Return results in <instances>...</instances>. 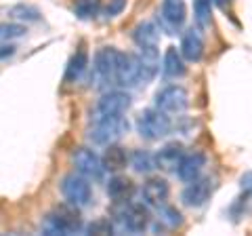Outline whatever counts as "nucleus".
<instances>
[{
	"label": "nucleus",
	"instance_id": "nucleus-1",
	"mask_svg": "<svg viewBox=\"0 0 252 236\" xmlns=\"http://www.w3.org/2000/svg\"><path fill=\"white\" fill-rule=\"evenodd\" d=\"M40 230L46 236H69L82 230V217L80 211L74 204H61V207H55L51 213H46L42 217Z\"/></svg>",
	"mask_w": 252,
	"mask_h": 236
},
{
	"label": "nucleus",
	"instance_id": "nucleus-2",
	"mask_svg": "<svg viewBox=\"0 0 252 236\" xmlns=\"http://www.w3.org/2000/svg\"><path fill=\"white\" fill-rule=\"evenodd\" d=\"M130 124L124 116H105V118H97L93 120L89 127V141L94 146H109L116 144L118 139H122L128 133Z\"/></svg>",
	"mask_w": 252,
	"mask_h": 236
},
{
	"label": "nucleus",
	"instance_id": "nucleus-3",
	"mask_svg": "<svg viewBox=\"0 0 252 236\" xmlns=\"http://www.w3.org/2000/svg\"><path fill=\"white\" fill-rule=\"evenodd\" d=\"M120 51L114 46H101L93 57V74L91 82L94 89L107 91L112 84H116V66Z\"/></svg>",
	"mask_w": 252,
	"mask_h": 236
},
{
	"label": "nucleus",
	"instance_id": "nucleus-4",
	"mask_svg": "<svg viewBox=\"0 0 252 236\" xmlns=\"http://www.w3.org/2000/svg\"><path fill=\"white\" fill-rule=\"evenodd\" d=\"M172 129L170 118L158 108H147L137 116V133L147 141H158L166 137Z\"/></svg>",
	"mask_w": 252,
	"mask_h": 236
},
{
	"label": "nucleus",
	"instance_id": "nucleus-5",
	"mask_svg": "<svg viewBox=\"0 0 252 236\" xmlns=\"http://www.w3.org/2000/svg\"><path fill=\"white\" fill-rule=\"evenodd\" d=\"M59 188H61V194H63V198H65V202L74 204L78 209L86 207V204L93 200L91 179L84 177L82 173H78V171L67 173V175L61 179Z\"/></svg>",
	"mask_w": 252,
	"mask_h": 236
},
{
	"label": "nucleus",
	"instance_id": "nucleus-6",
	"mask_svg": "<svg viewBox=\"0 0 252 236\" xmlns=\"http://www.w3.org/2000/svg\"><path fill=\"white\" fill-rule=\"evenodd\" d=\"M120 207L116 209L118 213V222L122 224V228L126 232H132V234H139V232H145L152 217H149V211L143 202H118Z\"/></svg>",
	"mask_w": 252,
	"mask_h": 236
},
{
	"label": "nucleus",
	"instance_id": "nucleus-7",
	"mask_svg": "<svg viewBox=\"0 0 252 236\" xmlns=\"http://www.w3.org/2000/svg\"><path fill=\"white\" fill-rule=\"evenodd\" d=\"M132 99L126 91L122 89H114V91H105L103 95L99 97V101L94 104L93 110V120L97 118H105V116H124L130 110Z\"/></svg>",
	"mask_w": 252,
	"mask_h": 236
},
{
	"label": "nucleus",
	"instance_id": "nucleus-8",
	"mask_svg": "<svg viewBox=\"0 0 252 236\" xmlns=\"http://www.w3.org/2000/svg\"><path fill=\"white\" fill-rule=\"evenodd\" d=\"M156 108L164 114H181L189 106V93L179 84H168L156 93Z\"/></svg>",
	"mask_w": 252,
	"mask_h": 236
},
{
	"label": "nucleus",
	"instance_id": "nucleus-9",
	"mask_svg": "<svg viewBox=\"0 0 252 236\" xmlns=\"http://www.w3.org/2000/svg\"><path fill=\"white\" fill-rule=\"evenodd\" d=\"M187 19V6L183 0H164L158 11V21H160V30L166 34H177L181 28L185 26Z\"/></svg>",
	"mask_w": 252,
	"mask_h": 236
},
{
	"label": "nucleus",
	"instance_id": "nucleus-10",
	"mask_svg": "<svg viewBox=\"0 0 252 236\" xmlns=\"http://www.w3.org/2000/svg\"><path fill=\"white\" fill-rule=\"evenodd\" d=\"M72 164H74V169L78 173H82L84 177H89L93 179V182H97V179L103 177V160H101V156L91 150V148H74V152H72Z\"/></svg>",
	"mask_w": 252,
	"mask_h": 236
},
{
	"label": "nucleus",
	"instance_id": "nucleus-11",
	"mask_svg": "<svg viewBox=\"0 0 252 236\" xmlns=\"http://www.w3.org/2000/svg\"><path fill=\"white\" fill-rule=\"evenodd\" d=\"M141 82V68L139 59L132 53H122L118 55V66H116V84L122 89H130Z\"/></svg>",
	"mask_w": 252,
	"mask_h": 236
},
{
	"label": "nucleus",
	"instance_id": "nucleus-12",
	"mask_svg": "<svg viewBox=\"0 0 252 236\" xmlns=\"http://www.w3.org/2000/svg\"><path fill=\"white\" fill-rule=\"evenodd\" d=\"M212 190H215V184H212L210 177H198L185 186L183 194H181V200L191 209H200L210 200Z\"/></svg>",
	"mask_w": 252,
	"mask_h": 236
},
{
	"label": "nucleus",
	"instance_id": "nucleus-13",
	"mask_svg": "<svg viewBox=\"0 0 252 236\" xmlns=\"http://www.w3.org/2000/svg\"><path fill=\"white\" fill-rule=\"evenodd\" d=\"M204 167H206V156L202 152H191V154H185L183 158H181L175 173L183 184H189V182H193V179L200 177Z\"/></svg>",
	"mask_w": 252,
	"mask_h": 236
},
{
	"label": "nucleus",
	"instance_id": "nucleus-14",
	"mask_svg": "<svg viewBox=\"0 0 252 236\" xmlns=\"http://www.w3.org/2000/svg\"><path fill=\"white\" fill-rule=\"evenodd\" d=\"M168 194H170V186L166 179H162V177H149L147 182H143V186H141V196H143L145 204L160 207V204L166 202Z\"/></svg>",
	"mask_w": 252,
	"mask_h": 236
},
{
	"label": "nucleus",
	"instance_id": "nucleus-15",
	"mask_svg": "<svg viewBox=\"0 0 252 236\" xmlns=\"http://www.w3.org/2000/svg\"><path fill=\"white\" fill-rule=\"evenodd\" d=\"M137 59H139V68H141V82L154 80L156 74L162 70L158 46H145V49H139Z\"/></svg>",
	"mask_w": 252,
	"mask_h": 236
},
{
	"label": "nucleus",
	"instance_id": "nucleus-16",
	"mask_svg": "<svg viewBox=\"0 0 252 236\" xmlns=\"http://www.w3.org/2000/svg\"><path fill=\"white\" fill-rule=\"evenodd\" d=\"M162 74L170 78V80H177V78H183L187 74V66H185V57L181 49L177 46H168L166 53L162 57Z\"/></svg>",
	"mask_w": 252,
	"mask_h": 236
},
{
	"label": "nucleus",
	"instance_id": "nucleus-17",
	"mask_svg": "<svg viewBox=\"0 0 252 236\" xmlns=\"http://www.w3.org/2000/svg\"><path fill=\"white\" fill-rule=\"evenodd\" d=\"M185 156V148L179 141H170V144L162 146L156 154V164L162 171H177L181 158Z\"/></svg>",
	"mask_w": 252,
	"mask_h": 236
},
{
	"label": "nucleus",
	"instance_id": "nucleus-18",
	"mask_svg": "<svg viewBox=\"0 0 252 236\" xmlns=\"http://www.w3.org/2000/svg\"><path fill=\"white\" fill-rule=\"evenodd\" d=\"M181 53H183L185 61H191V64H198L204 57V38L200 34V30H187L181 38Z\"/></svg>",
	"mask_w": 252,
	"mask_h": 236
},
{
	"label": "nucleus",
	"instance_id": "nucleus-19",
	"mask_svg": "<svg viewBox=\"0 0 252 236\" xmlns=\"http://www.w3.org/2000/svg\"><path fill=\"white\" fill-rule=\"evenodd\" d=\"M86 68H89V51L80 46L72 57H69L67 66H65V76H63V80L67 84H74L82 78V74L86 72Z\"/></svg>",
	"mask_w": 252,
	"mask_h": 236
},
{
	"label": "nucleus",
	"instance_id": "nucleus-20",
	"mask_svg": "<svg viewBox=\"0 0 252 236\" xmlns=\"http://www.w3.org/2000/svg\"><path fill=\"white\" fill-rule=\"evenodd\" d=\"M132 40L139 49H145V46H158L160 42V30H158L156 23L152 21H141L132 30Z\"/></svg>",
	"mask_w": 252,
	"mask_h": 236
},
{
	"label": "nucleus",
	"instance_id": "nucleus-21",
	"mask_svg": "<svg viewBox=\"0 0 252 236\" xmlns=\"http://www.w3.org/2000/svg\"><path fill=\"white\" fill-rule=\"evenodd\" d=\"M101 160H103L105 171L118 173L120 169H124V167H126V162L130 160V156L126 154V150H124L122 146H118V144H109V146H105V154L101 156Z\"/></svg>",
	"mask_w": 252,
	"mask_h": 236
},
{
	"label": "nucleus",
	"instance_id": "nucleus-22",
	"mask_svg": "<svg viewBox=\"0 0 252 236\" xmlns=\"http://www.w3.org/2000/svg\"><path fill=\"white\" fill-rule=\"evenodd\" d=\"M105 192L114 202H124V200H128V196L132 192V182L124 175H114V177H109Z\"/></svg>",
	"mask_w": 252,
	"mask_h": 236
},
{
	"label": "nucleus",
	"instance_id": "nucleus-23",
	"mask_svg": "<svg viewBox=\"0 0 252 236\" xmlns=\"http://www.w3.org/2000/svg\"><path fill=\"white\" fill-rule=\"evenodd\" d=\"M130 167L135 169L137 173H143V175H149L154 169H158L156 164V156L147 150H135L130 154Z\"/></svg>",
	"mask_w": 252,
	"mask_h": 236
},
{
	"label": "nucleus",
	"instance_id": "nucleus-24",
	"mask_svg": "<svg viewBox=\"0 0 252 236\" xmlns=\"http://www.w3.org/2000/svg\"><path fill=\"white\" fill-rule=\"evenodd\" d=\"M72 13L78 19L91 21L101 13V0H74L72 2Z\"/></svg>",
	"mask_w": 252,
	"mask_h": 236
},
{
	"label": "nucleus",
	"instance_id": "nucleus-25",
	"mask_svg": "<svg viewBox=\"0 0 252 236\" xmlns=\"http://www.w3.org/2000/svg\"><path fill=\"white\" fill-rule=\"evenodd\" d=\"M212 4L215 0H193V19L198 28H208L212 21Z\"/></svg>",
	"mask_w": 252,
	"mask_h": 236
},
{
	"label": "nucleus",
	"instance_id": "nucleus-26",
	"mask_svg": "<svg viewBox=\"0 0 252 236\" xmlns=\"http://www.w3.org/2000/svg\"><path fill=\"white\" fill-rule=\"evenodd\" d=\"M160 222L166 224L168 228H179L181 224H183V215H181V211H177L175 207L160 204Z\"/></svg>",
	"mask_w": 252,
	"mask_h": 236
},
{
	"label": "nucleus",
	"instance_id": "nucleus-27",
	"mask_svg": "<svg viewBox=\"0 0 252 236\" xmlns=\"http://www.w3.org/2000/svg\"><path fill=\"white\" fill-rule=\"evenodd\" d=\"M11 15L15 19H19V21H38L40 19V11L34 9V6H26V4H17V6H13L11 9Z\"/></svg>",
	"mask_w": 252,
	"mask_h": 236
},
{
	"label": "nucleus",
	"instance_id": "nucleus-28",
	"mask_svg": "<svg viewBox=\"0 0 252 236\" xmlns=\"http://www.w3.org/2000/svg\"><path fill=\"white\" fill-rule=\"evenodd\" d=\"M26 34V28L19 23H0V40H11Z\"/></svg>",
	"mask_w": 252,
	"mask_h": 236
},
{
	"label": "nucleus",
	"instance_id": "nucleus-29",
	"mask_svg": "<svg viewBox=\"0 0 252 236\" xmlns=\"http://www.w3.org/2000/svg\"><path fill=\"white\" fill-rule=\"evenodd\" d=\"M126 9V0H109V4L105 6V17L107 19H112V17H116V15H120L122 11Z\"/></svg>",
	"mask_w": 252,
	"mask_h": 236
},
{
	"label": "nucleus",
	"instance_id": "nucleus-30",
	"mask_svg": "<svg viewBox=\"0 0 252 236\" xmlns=\"http://www.w3.org/2000/svg\"><path fill=\"white\" fill-rule=\"evenodd\" d=\"M89 232H93V234H112L114 226L109 224V219H99V222L89 226Z\"/></svg>",
	"mask_w": 252,
	"mask_h": 236
},
{
	"label": "nucleus",
	"instance_id": "nucleus-31",
	"mask_svg": "<svg viewBox=\"0 0 252 236\" xmlns=\"http://www.w3.org/2000/svg\"><path fill=\"white\" fill-rule=\"evenodd\" d=\"M240 186H242V192L252 196V173H244L242 179H240Z\"/></svg>",
	"mask_w": 252,
	"mask_h": 236
},
{
	"label": "nucleus",
	"instance_id": "nucleus-32",
	"mask_svg": "<svg viewBox=\"0 0 252 236\" xmlns=\"http://www.w3.org/2000/svg\"><path fill=\"white\" fill-rule=\"evenodd\" d=\"M15 44H0V59H6V57H11V55H15Z\"/></svg>",
	"mask_w": 252,
	"mask_h": 236
},
{
	"label": "nucleus",
	"instance_id": "nucleus-33",
	"mask_svg": "<svg viewBox=\"0 0 252 236\" xmlns=\"http://www.w3.org/2000/svg\"><path fill=\"white\" fill-rule=\"evenodd\" d=\"M231 2H233V0H215V4L219 6V9H227Z\"/></svg>",
	"mask_w": 252,
	"mask_h": 236
}]
</instances>
